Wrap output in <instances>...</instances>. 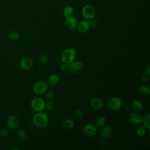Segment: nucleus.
I'll use <instances>...</instances> for the list:
<instances>
[{
    "instance_id": "1",
    "label": "nucleus",
    "mask_w": 150,
    "mask_h": 150,
    "mask_svg": "<svg viewBox=\"0 0 150 150\" xmlns=\"http://www.w3.org/2000/svg\"><path fill=\"white\" fill-rule=\"evenodd\" d=\"M49 117L47 114L43 111L36 112L32 117L33 125L39 128L46 127L49 123Z\"/></svg>"
},
{
    "instance_id": "2",
    "label": "nucleus",
    "mask_w": 150,
    "mask_h": 150,
    "mask_svg": "<svg viewBox=\"0 0 150 150\" xmlns=\"http://www.w3.org/2000/svg\"><path fill=\"white\" fill-rule=\"evenodd\" d=\"M76 52L73 48H67L64 49L61 54V60L64 63L69 64L75 60Z\"/></svg>"
},
{
    "instance_id": "3",
    "label": "nucleus",
    "mask_w": 150,
    "mask_h": 150,
    "mask_svg": "<svg viewBox=\"0 0 150 150\" xmlns=\"http://www.w3.org/2000/svg\"><path fill=\"white\" fill-rule=\"evenodd\" d=\"M122 105V100L118 97H112L109 98L107 103V107L111 111H117L121 108Z\"/></svg>"
},
{
    "instance_id": "4",
    "label": "nucleus",
    "mask_w": 150,
    "mask_h": 150,
    "mask_svg": "<svg viewBox=\"0 0 150 150\" xmlns=\"http://www.w3.org/2000/svg\"><path fill=\"white\" fill-rule=\"evenodd\" d=\"M45 101L42 98L37 97L33 98L30 102V107L36 112L43 111L45 108Z\"/></svg>"
},
{
    "instance_id": "5",
    "label": "nucleus",
    "mask_w": 150,
    "mask_h": 150,
    "mask_svg": "<svg viewBox=\"0 0 150 150\" xmlns=\"http://www.w3.org/2000/svg\"><path fill=\"white\" fill-rule=\"evenodd\" d=\"M47 88L48 84L43 80L37 81L33 86V91L37 95H41L45 93Z\"/></svg>"
},
{
    "instance_id": "6",
    "label": "nucleus",
    "mask_w": 150,
    "mask_h": 150,
    "mask_svg": "<svg viewBox=\"0 0 150 150\" xmlns=\"http://www.w3.org/2000/svg\"><path fill=\"white\" fill-rule=\"evenodd\" d=\"M95 12L96 11L94 7L90 4L84 5L81 10V15L86 20H89L90 19L94 18Z\"/></svg>"
},
{
    "instance_id": "7",
    "label": "nucleus",
    "mask_w": 150,
    "mask_h": 150,
    "mask_svg": "<svg viewBox=\"0 0 150 150\" xmlns=\"http://www.w3.org/2000/svg\"><path fill=\"white\" fill-rule=\"evenodd\" d=\"M83 133L88 137H94L98 132V127L92 123L86 124L83 128Z\"/></svg>"
},
{
    "instance_id": "8",
    "label": "nucleus",
    "mask_w": 150,
    "mask_h": 150,
    "mask_svg": "<svg viewBox=\"0 0 150 150\" xmlns=\"http://www.w3.org/2000/svg\"><path fill=\"white\" fill-rule=\"evenodd\" d=\"M64 23L67 28H69L70 30H74L77 28L78 21L74 16L71 15L66 17Z\"/></svg>"
},
{
    "instance_id": "9",
    "label": "nucleus",
    "mask_w": 150,
    "mask_h": 150,
    "mask_svg": "<svg viewBox=\"0 0 150 150\" xmlns=\"http://www.w3.org/2000/svg\"><path fill=\"white\" fill-rule=\"evenodd\" d=\"M83 68V64L81 61L74 60L69 63V71L71 73H76L81 70Z\"/></svg>"
},
{
    "instance_id": "10",
    "label": "nucleus",
    "mask_w": 150,
    "mask_h": 150,
    "mask_svg": "<svg viewBox=\"0 0 150 150\" xmlns=\"http://www.w3.org/2000/svg\"><path fill=\"white\" fill-rule=\"evenodd\" d=\"M33 65V60L28 57H24L19 62L20 67L23 70L30 69Z\"/></svg>"
},
{
    "instance_id": "11",
    "label": "nucleus",
    "mask_w": 150,
    "mask_h": 150,
    "mask_svg": "<svg viewBox=\"0 0 150 150\" xmlns=\"http://www.w3.org/2000/svg\"><path fill=\"white\" fill-rule=\"evenodd\" d=\"M19 124V120L15 115H10L6 121V125L8 128L11 129H16Z\"/></svg>"
},
{
    "instance_id": "12",
    "label": "nucleus",
    "mask_w": 150,
    "mask_h": 150,
    "mask_svg": "<svg viewBox=\"0 0 150 150\" xmlns=\"http://www.w3.org/2000/svg\"><path fill=\"white\" fill-rule=\"evenodd\" d=\"M102 127L103 128H101V129L100 130V135L101 138H102L103 139L108 138L112 134L113 129H112V127L109 125H104Z\"/></svg>"
},
{
    "instance_id": "13",
    "label": "nucleus",
    "mask_w": 150,
    "mask_h": 150,
    "mask_svg": "<svg viewBox=\"0 0 150 150\" xmlns=\"http://www.w3.org/2000/svg\"><path fill=\"white\" fill-rule=\"evenodd\" d=\"M129 120L130 122L134 125H139L141 124L142 117L137 112H134L129 114Z\"/></svg>"
},
{
    "instance_id": "14",
    "label": "nucleus",
    "mask_w": 150,
    "mask_h": 150,
    "mask_svg": "<svg viewBox=\"0 0 150 150\" xmlns=\"http://www.w3.org/2000/svg\"><path fill=\"white\" fill-rule=\"evenodd\" d=\"M103 105H104L103 101L98 97H95L93 98L90 102V105L91 108L96 110H100L101 108H102V107H103Z\"/></svg>"
},
{
    "instance_id": "15",
    "label": "nucleus",
    "mask_w": 150,
    "mask_h": 150,
    "mask_svg": "<svg viewBox=\"0 0 150 150\" xmlns=\"http://www.w3.org/2000/svg\"><path fill=\"white\" fill-rule=\"evenodd\" d=\"M60 80V77L57 74L52 73L50 74L47 79V83L52 86L57 85Z\"/></svg>"
},
{
    "instance_id": "16",
    "label": "nucleus",
    "mask_w": 150,
    "mask_h": 150,
    "mask_svg": "<svg viewBox=\"0 0 150 150\" xmlns=\"http://www.w3.org/2000/svg\"><path fill=\"white\" fill-rule=\"evenodd\" d=\"M77 28L80 33L87 32L90 28L88 21H87V20H83L80 21L79 23H78Z\"/></svg>"
},
{
    "instance_id": "17",
    "label": "nucleus",
    "mask_w": 150,
    "mask_h": 150,
    "mask_svg": "<svg viewBox=\"0 0 150 150\" xmlns=\"http://www.w3.org/2000/svg\"><path fill=\"white\" fill-rule=\"evenodd\" d=\"M131 108L134 112H139L142 110L143 104L139 100H134L131 104Z\"/></svg>"
},
{
    "instance_id": "18",
    "label": "nucleus",
    "mask_w": 150,
    "mask_h": 150,
    "mask_svg": "<svg viewBox=\"0 0 150 150\" xmlns=\"http://www.w3.org/2000/svg\"><path fill=\"white\" fill-rule=\"evenodd\" d=\"M62 127L66 129H71L74 127L75 123L73 120L70 118H67L62 121Z\"/></svg>"
},
{
    "instance_id": "19",
    "label": "nucleus",
    "mask_w": 150,
    "mask_h": 150,
    "mask_svg": "<svg viewBox=\"0 0 150 150\" xmlns=\"http://www.w3.org/2000/svg\"><path fill=\"white\" fill-rule=\"evenodd\" d=\"M150 114H147L143 118H142L141 124H142L143 126H144L147 129H149L150 128Z\"/></svg>"
},
{
    "instance_id": "20",
    "label": "nucleus",
    "mask_w": 150,
    "mask_h": 150,
    "mask_svg": "<svg viewBox=\"0 0 150 150\" xmlns=\"http://www.w3.org/2000/svg\"><path fill=\"white\" fill-rule=\"evenodd\" d=\"M147 129L144 126H139L136 129L135 132L138 137H143L146 133Z\"/></svg>"
},
{
    "instance_id": "21",
    "label": "nucleus",
    "mask_w": 150,
    "mask_h": 150,
    "mask_svg": "<svg viewBox=\"0 0 150 150\" xmlns=\"http://www.w3.org/2000/svg\"><path fill=\"white\" fill-rule=\"evenodd\" d=\"M16 137L19 140L22 141V140L25 139L27 137L26 131L24 129H21L18 130L17 132V134H16Z\"/></svg>"
},
{
    "instance_id": "22",
    "label": "nucleus",
    "mask_w": 150,
    "mask_h": 150,
    "mask_svg": "<svg viewBox=\"0 0 150 150\" xmlns=\"http://www.w3.org/2000/svg\"><path fill=\"white\" fill-rule=\"evenodd\" d=\"M8 37L10 40H16L19 39L20 35L19 33L15 30H11L8 34Z\"/></svg>"
},
{
    "instance_id": "23",
    "label": "nucleus",
    "mask_w": 150,
    "mask_h": 150,
    "mask_svg": "<svg viewBox=\"0 0 150 150\" xmlns=\"http://www.w3.org/2000/svg\"><path fill=\"white\" fill-rule=\"evenodd\" d=\"M74 12V9L71 6H66L63 9V15L65 17L73 15Z\"/></svg>"
},
{
    "instance_id": "24",
    "label": "nucleus",
    "mask_w": 150,
    "mask_h": 150,
    "mask_svg": "<svg viewBox=\"0 0 150 150\" xmlns=\"http://www.w3.org/2000/svg\"><path fill=\"white\" fill-rule=\"evenodd\" d=\"M106 122H107L106 118L103 116H100L98 117L96 120L97 126L99 127H102L104 125H105V124H106Z\"/></svg>"
},
{
    "instance_id": "25",
    "label": "nucleus",
    "mask_w": 150,
    "mask_h": 150,
    "mask_svg": "<svg viewBox=\"0 0 150 150\" xmlns=\"http://www.w3.org/2000/svg\"><path fill=\"white\" fill-rule=\"evenodd\" d=\"M139 91L142 95H144V96L148 95L150 93V88L149 86H142L139 87Z\"/></svg>"
},
{
    "instance_id": "26",
    "label": "nucleus",
    "mask_w": 150,
    "mask_h": 150,
    "mask_svg": "<svg viewBox=\"0 0 150 150\" xmlns=\"http://www.w3.org/2000/svg\"><path fill=\"white\" fill-rule=\"evenodd\" d=\"M48 55L46 53H42L39 56V60L42 64H46L48 61Z\"/></svg>"
},
{
    "instance_id": "27",
    "label": "nucleus",
    "mask_w": 150,
    "mask_h": 150,
    "mask_svg": "<svg viewBox=\"0 0 150 150\" xmlns=\"http://www.w3.org/2000/svg\"><path fill=\"white\" fill-rule=\"evenodd\" d=\"M74 115L77 119L81 120L84 117V112L82 110L80 109H77L74 112Z\"/></svg>"
},
{
    "instance_id": "28",
    "label": "nucleus",
    "mask_w": 150,
    "mask_h": 150,
    "mask_svg": "<svg viewBox=\"0 0 150 150\" xmlns=\"http://www.w3.org/2000/svg\"><path fill=\"white\" fill-rule=\"evenodd\" d=\"M46 97L50 101H52L54 98V92L51 90H49L46 91Z\"/></svg>"
},
{
    "instance_id": "29",
    "label": "nucleus",
    "mask_w": 150,
    "mask_h": 150,
    "mask_svg": "<svg viewBox=\"0 0 150 150\" xmlns=\"http://www.w3.org/2000/svg\"><path fill=\"white\" fill-rule=\"evenodd\" d=\"M9 132V128L7 127H3L0 130V135L2 137H6L8 135Z\"/></svg>"
},
{
    "instance_id": "30",
    "label": "nucleus",
    "mask_w": 150,
    "mask_h": 150,
    "mask_svg": "<svg viewBox=\"0 0 150 150\" xmlns=\"http://www.w3.org/2000/svg\"><path fill=\"white\" fill-rule=\"evenodd\" d=\"M45 108L47 110H52L54 109V104L52 101H49L48 102H47L45 104Z\"/></svg>"
},
{
    "instance_id": "31",
    "label": "nucleus",
    "mask_w": 150,
    "mask_h": 150,
    "mask_svg": "<svg viewBox=\"0 0 150 150\" xmlns=\"http://www.w3.org/2000/svg\"><path fill=\"white\" fill-rule=\"evenodd\" d=\"M60 69L64 73H67L69 71V64L63 63V64L60 67Z\"/></svg>"
},
{
    "instance_id": "32",
    "label": "nucleus",
    "mask_w": 150,
    "mask_h": 150,
    "mask_svg": "<svg viewBox=\"0 0 150 150\" xmlns=\"http://www.w3.org/2000/svg\"><path fill=\"white\" fill-rule=\"evenodd\" d=\"M88 23H89L90 27L94 28L97 27L98 23H97V21L96 19H94V18H92V19H89Z\"/></svg>"
},
{
    "instance_id": "33",
    "label": "nucleus",
    "mask_w": 150,
    "mask_h": 150,
    "mask_svg": "<svg viewBox=\"0 0 150 150\" xmlns=\"http://www.w3.org/2000/svg\"><path fill=\"white\" fill-rule=\"evenodd\" d=\"M149 74H144L141 76V81L144 83H146L149 81Z\"/></svg>"
},
{
    "instance_id": "34",
    "label": "nucleus",
    "mask_w": 150,
    "mask_h": 150,
    "mask_svg": "<svg viewBox=\"0 0 150 150\" xmlns=\"http://www.w3.org/2000/svg\"><path fill=\"white\" fill-rule=\"evenodd\" d=\"M147 74H149V63L147 65Z\"/></svg>"
},
{
    "instance_id": "35",
    "label": "nucleus",
    "mask_w": 150,
    "mask_h": 150,
    "mask_svg": "<svg viewBox=\"0 0 150 150\" xmlns=\"http://www.w3.org/2000/svg\"><path fill=\"white\" fill-rule=\"evenodd\" d=\"M11 150H19V148H18L15 146V147H12V148H11Z\"/></svg>"
}]
</instances>
